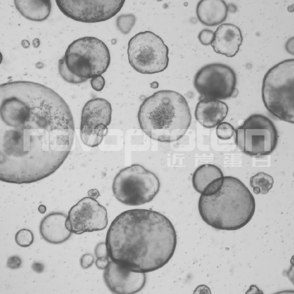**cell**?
Returning a JSON list of instances; mask_svg holds the SVG:
<instances>
[{"label":"cell","mask_w":294,"mask_h":294,"mask_svg":"<svg viewBox=\"0 0 294 294\" xmlns=\"http://www.w3.org/2000/svg\"><path fill=\"white\" fill-rule=\"evenodd\" d=\"M9 127L1 137L0 168L10 183H29L49 176L70 152V130L62 119L28 120Z\"/></svg>","instance_id":"6da1fadb"},{"label":"cell","mask_w":294,"mask_h":294,"mask_svg":"<svg viewBox=\"0 0 294 294\" xmlns=\"http://www.w3.org/2000/svg\"><path fill=\"white\" fill-rule=\"evenodd\" d=\"M105 242L111 261L132 271L146 273L169 261L176 249L177 235L172 223L163 214L135 209L114 219Z\"/></svg>","instance_id":"7a4b0ae2"},{"label":"cell","mask_w":294,"mask_h":294,"mask_svg":"<svg viewBox=\"0 0 294 294\" xmlns=\"http://www.w3.org/2000/svg\"><path fill=\"white\" fill-rule=\"evenodd\" d=\"M137 117L146 135L154 140L169 143L185 134L192 120L185 98L170 90L158 91L147 98L140 107Z\"/></svg>","instance_id":"3957f363"},{"label":"cell","mask_w":294,"mask_h":294,"mask_svg":"<svg viewBox=\"0 0 294 294\" xmlns=\"http://www.w3.org/2000/svg\"><path fill=\"white\" fill-rule=\"evenodd\" d=\"M254 198L240 180L223 177V184L216 193L201 195L198 203L200 215L207 225L218 230L233 231L247 225L254 214Z\"/></svg>","instance_id":"277c9868"},{"label":"cell","mask_w":294,"mask_h":294,"mask_svg":"<svg viewBox=\"0 0 294 294\" xmlns=\"http://www.w3.org/2000/svg\"><path fill=\"white\" fill-rule=\"evenodd\" d=\"M265 107L280 120L294 123V59L282 61L270 69L262 82Z\"/></svg>","instance_id":"5b68a950"},{"label":"cell","mask_w":294,"mask_h":294,"mask_svg":"<svg viewBox=\"0 0 294 294\" xmlns=\"http://www.w3.org/2000/svg\"><path fill=\"white\" fill-rule=\"evenodd\" d=\"M62 58L71 73L88 79L105 72L110 62L107 45L101 40L92 36L83 37L73 41Z\"/></svg>","instance_id":"8992f818"},{"label":"cell","mask_w":294,"mask_h":294,"mask_svg":"<svg viewBox=\"0 0 294 294\" xmlns=\"http://www.w3.org/2000/svg\"><path fill=\"white\" fill-rule=\"evenodd\" d=\"M160 183L152 172L139 164L123 168L116 174L112 185L113 194L120 203L137 206L151 201L159 192Z\"/></svg>","instance_id":"52a82bcc"},{"label":"cell","mask_w":294,"mask_h":294,"mask_svg":"<svg viewBox=\"0 0 294 294\" xmlns=\"http://www.w3.org/2000/svg\"><path fill=\"white\" fill-rule=\"evenodd\" d=\"M169 50L162 38L149 31L141 32L129 41L127 54L129 63L137 72L152 74L167 67Z\"/></svg>","instance_id":"ba28073f"},{"label":"cell","mask_w":294,"mask_h":294,"mask_svg":"<svg viewBox=\"0 0 294 294\" xmlns=\"http://www.w3.org/2000/svg\"><path fill=\"white\" fill-rule=\"evenodd\" d=\"M236 141L238 149L252 156L271 153L276 146L278 136L273 122L259 114L252 115L237 129Z\"/></svg>","instance_id":"9c48e42d"},{"label":"cell","mask_w":294,"mask_h":294,"mask_svg":"<svg viewBox=\"0 0 294 294\" xmlns=\"http://www.w3.org/2000/svg\"><path fill=\"white\" fill-rule=\"evenodd\" d=\"M236 83L234 70L226 64L218 63L202 67L196 74L193 80L194 86L200 95L199 101L235 97L238 94Z\"/></svg>","instance_id":"30bf717a"},{"label":"cell","mask_w":294,"mask_h":294,"mask_svg":"<svg viewBox=\"0 0 294 294\" xmlns=\"http://www.w3.org/2000/svg\"><path fill=\"white\" fill-rule=\"evenodd\" d=\"M112 114L111 105L104 98H95L85 103L82 111L80 126V137L84 144L90 147L100 144L107 133Z\"/></svg>","instance_id":"8fae6325"},{"label":"cell","mask_w":294,"mask_h":294,"mask_svg":"<svg viewBox=\"0 0 294 294\" xmlns=\"http://www.w3.org/2000/svg\"><path fill=\"white\" fill-rule=\"evenodd\" d=\"M62 12L75 21L95 23L104 21L121 9L124 0H56Z\"/></svg>","instance_id":"7c38bea8"},{"label":"cell","mask_w":294,"mask_h":294,"mask_svg":"<svg viewBox=\"0 0 294 294\" xmlns=\"http://www.w3.org/2000/svg\"><path fill=\"white\" fill-rule=\"evenodd\" d=\"M107 224L105 208L94 198L86 197L71 208L65 226L72 233L80 235L103 230Z\"/></svg>","instance_id":"4fadbf2b"},{"label":"cell","mask_w":294,"mask_h":294,"mask_svg":"<svg viewBox=\"0 0 294 294\" xmlns=\"http://www.w3.org/2000/svg\"><path fill=\"white\" fill-rule=\"evenodd\" d=\"M103 277L109 289L117 294H132L142 289L146 280L145 273L130 270L111 261Z\"/></svg>","instance_id":"5bb4252c"},{"label":"cell","mask_w":294,"mask_h":294,"mask_svg":"<svg viewBox=\"0 0 294 294\" xmlns=\"http://www.w3.org/2000/svg\"><path fill=\"white\" fill-rule=\"evenodd\" d=\"M243 40L239 27L232 24L224 23L218 26L214 32L211 45L216 53L232 57L238 52Z\"/></svg>","instance_id":"9a60e30c"},{"label":"cell","mask_w":294,"mask_h":294,"mask_svg":"<svg viewBox=\"0 0 294 294\" xmlns=\"http://www.w3.org/2000/svg\"><path fill=\"white\" fill-rule=\"evenodd\" d=\"M67 217L66 214L59 212H52L46 215L39 224L42 237L52 244H61L67 241L72 233L66 227Z\"/></svg>","instance_id":"2e32d148"},{"label":"cell","mask_w":294,"mask_h":294,"mask_svg":"<svg viewBox=\"0 0 294 294\" xmlns=\"http://www.w3.org/2000/svg\"><path fill=\"white\" fill-rule=\"evenodd\" d=\"M228 107L220 100L205 98L197 103L195 112L196 120L202 126L207 128L217 126L226 117Z\"/></svg>","instance_id":"e0dca14e"},{"label":"cell","mask_w":294,"mask_h":294,"mask_svg":"<svg viewBox=\"0 0 294 294\" xmlns=\"http://www.w3.org/2000/svg\"><path fill=\"white\" fill-rule=\"evenodd\" d=\"M228 7L222 0H201L197 3L196 14L199 21L207 26H214L224 22Z\"/></svg>","instance_id":"ac0fdd59"},{"label":"cell","mask_w":294,"mask_h":294,"mask_svg":"<svg viewBox=\"0 0 294 294\" xmlns=\"http://www.w3.org/2000/svg\"><path fill=\"white\" fill-rule=\"evenodd\" d=\"M15 6L20 13L29 20L41 22L47 19L51 11L50 0H14Z\"/></svg>","instance_id":"d6986e66"},{"label":"cell","mask_w":294,"mask_h":294,"mask_svg":"<svg viewBox=\"0 0 294 294\" xmlns=\"http://www.w3.org/2000/svg\"><path fill=\"white\" fill-rule=\"evenodd\" d=\"M223 177L222 171L217 166L210 164H203L198 167L193 174V186L194 189L201 194L209 184Z\"/></svg>","instance_id":"ffe728a7"},{"label":"cell","mask_w":294,"mask_h":294,"mask_svg":"<svg viewBox=\"0 0 294 294\" xmlns=\"http://www.w3.org/2000/svg\"><path fill=\"white\" fill-rule=\"evenodd\" d=\"M274 182L271 176L262 172L256 173L250 179V185L256 194H267L272 188Z\"/></svg>","instance_id":"44dd1931"},{"label":"cell","mask_w":294,"mask_h":294,"mask_svg":"<svg viewBox=\"0 0 294 294\" xmlns=\"http://www.w3.org/2000/svg\"><path fill=\"white\" fill-rule=\"evenodd\" d=\"M136 21V17L132 14H122L116 19V26L122 33L127 34L130 32Z\"/></svg>","instance_id":"7402d4cb"},{"label":"cell","mask_w":294,"mask_h":294,"mask_svg":"<svg viewBox=\"0 0 294 294\" xmlns=\"http://www.w3.org/2000/svg\"><path fill=\"white\" fill-rule=\"evenodd\" d=\"M58 69L59 74L62 79L69 83L78 84L84 83L88 79L79 78L71 73L66 68L62 58L59 61Z\"/></svg>","instance_id":"603a6c76"},{"label":"cell","mask_w":294,"mask_h":294,"mask_svg":"<svg viewBox=\"0 0 294 294\" xmlns=\"http://www.w3.org/2000/svg\"><path fill=\"white\" fill-rule=\"evenodd\" d=\"M34 240L33 233L30 230L26 229L19 230L15 235L16 243L22 247L29 246L33 243Z\"/></svg>","instance_id":"cb8c5ba5"},{"label":"cell","mask_w":294,"mask_h":294,"mask_svg":"<svg viewBox=\"0 0 294 294\" xmlns=\"http://www.w3.org/2000/svg\"><path fill=\"white\" fill-rule=\"evenodd\" d=\"M235 131L233 127L230 123L222 122L217 127L216 134L218 137L223 140H228L233 136Z\"/></svg>","instance_id":"d4e9b609"},{"label":"cell","mask_w":294,"mask_h":294,"mask_svg":"<svg viewBox=\"0 0 294 294\" xmlns=\"http://www.w3.org/2000/svg\"><path fill=\"white\" fill-rule=\"evenodd\" d=\"M223 177L217 179L209 184L201 195L209 196L216 193L221 187L223 183Z\"/></svg>","instance_id":"484cf974"},{"label":"cell","mask_w":294,"mask_h":294,"mask_svg":"<svg viewBox=\"0 0 294 294\" xmlns=\"http://www.w3.org/2000/svg\"><path fill=\"white\" fill-rule=\"evenodd\" d=\"M214 37V32L207 29L201 31L198 35V38L200 43L204 45H211Z\"/></svg>","instance_id":"4316f807"},{"label":"cell","mask_w":294,"mask_h":294,"mask_svg":"<svg viewBox=\"0 0 294 294\" xmlns=\"http://www.w3.org/2000/svg\"><path fill=\"white\" fill-rule=\"evenodd\" d=\"M90 83L91 86L94 90L97 92H99L104 88L105 81L104 78L101 75L91 78Z\"/></svg>","instance_id":"83f0119b"},{"label":"cell","mask_w":294,"mask_h":294,"mask_svg":"<svg viewBox=\"0 0 294 294\" xmlns=\"http://www.w3.org/2000/svg\"><path fill=\"white\" fill-rule=\"evenodd\" d=\"M95 253L97 258L106 257L109 258L105 242H100L97 244L95 249Z\"/></svg>","instance_id":"f1b7e54d"},{"label":"cell","mask_w":294,"mask_h":294,"mask_svg":"<svg viewBox=\"0 0 294 294\" xmlns=\"http://www.w3.org/2000/svg\"><path fill=\"white\" fill-rule=\"evenodd\" d=\"M94 258L93 256L90 253H86L82 255L80 260L81 266L84 269L90 267L93 264Z\"/></svg>","instance_id":"f546056e"},{"label":"cell","mask_w":294,"mask_h":294,"mask_svg":"<svg viewBox=\"0 0 294 294\" xmlns=\"http://www.w3.org/2000/svg\"><path fill=\"white\" fill-rule=\"evenodd\" d=\"M22 261L21 258L17 256H12L7 259L6 266L11 269H16L19 268L21 265Z\"/></svg>","instance_id":"4dcf8cb0"},{"label":"cell","mask_w":294,"mask_h":294,"mask_svg":"<svg viewBox=\"0 0 294 294\" xmlns=\"http://www.w3.org/2000/svg\"><path fill=\"white\" fill-rule=\"evenodd\" d=\"M110 262L109 258L102 257L97 258L95 264L97 268L105 270L107 267Z\"/></svg>","instance_id":"1f68e13d"},{"label":"cell","mask_w":294,"mask_h":294,"mask_svg":"<svg viewBox=\"0 0 294 294\" xmlns=\"http://www.w3.org/2000/svg\"><path fill=\"white\" fill-rule=\"evenodd\" d=\"M294 37L290 38L287 42L285 47L287 51L290 54L294 55Z\"/></svg>","instance_id":"d6a6232c"},{"label":"cell","mask_w":294,"mask_h":294,"mask_svg":"<svg viewBox=\"0 0 294 294\" xmlns=\"http://www.w3.org/2000/svg\"><path fill=\"white\" fill-rule=\"evenodd\" d=\"M31 268L32 270L35 272L38 273H42L45 268L44 265L43 264L39 262H35L32 264L31 265Z\"/></svg>","instance_id":"836d02e7"},{"label":"cell","mask_w":294,"mask_h":294,"mask_svg":"<svg viewBox=\"0 0 294 294\" xmlns=\"http://www.w3.org/2000/svg\"><path fill=\"white\" fill-rule=\"evenodd\" d=\"M21 45L23 48L25 49L29 48L30 45L29 41L26 39L22 40L21 42Z\"/></svg>","instance_id":"e575fe53"},{"label":"cell","mask_w":294,"mask_h":294,"mask_svg":"<svg viewBox=\"0 0 294 294\" xmlns=\"http://www.w3.org/2000/svg\"><path fill=\"white\" fill-rule=\"evenodd\" d=\"M40 43V40L37 38H35L32 40V45L35 48H36L39 47Z\"/></svg>","instance_id":"d590c367"},{"label":"cell","mask_w":294,"mask_h":294,"mask_svg":"<svg viewBox=\"0 0 294 294\" xmlns=\"http://www.w3.org/2000/svg\"><path fill=\"white\" fill-rule=\"evenodd\" d=\"M38 210L40 213L44 214L46 210V207L43 204L40 205L38 207Z\"/></svg>","instance_id":"8d00e7d4"}]
</instances>
